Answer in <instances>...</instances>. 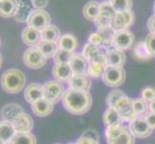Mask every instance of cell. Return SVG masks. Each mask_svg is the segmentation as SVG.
<instances>
[{"label": "cell", "instance_id": "obj_8", "mask_svg": "<svg viewBox=\"0 0 155 144\" xmlns=\"http://www.w3.org/2000/svg\"><path fill=\"white\" fill-rule=\"evenodd\" d=\"M50 15L45 10H34V12L31 14L27 21V24L29 27L41 31L50 25Z\"/></svg>", "mask_w": 155, "mask_h": 144}, {"label": "cell", "instance_id": "obj_23", "mask_svg": "<svg viewBox=\"0 0 155 144\" xmlns=\"http://www.w3.org/2000/svg\"><path fill=\"white\" fill-rule=\"evenodd\" d=\"M77 40L76 38L71 34H65L61 36L60 40L58 41L59 49H63L68 52H73L77 47Z\"/></svg>", "mask_w": 155, "mask_h": 144}, {"label": "cell", "instance_id": "obj_10", "mask_svg": "<svg viewBox=\"0 0 155 144\" xmlns=\"http://www.w3.org/2000/svg\"><path fill=\"white\" fill-rule=\"evenodd\" d=\"M12 124L15 128V134L18 133H30L34 127V120L32 116L26 114L25 111L18 114L12 121Z\"/></svg>", "mask_w": 155, "mask_h": 144}, {"label": "cell", "instance_id": "obj_27", "mask_svg": "<svg viewBox=\"0 0 155 144\" xmlns=\"http://www.w3.org/2000/svg\"><path fill=\"white\" fill-rule=\"evenodd\" d=\"M41 36L42 40L57 42L61 38L60 30L55 25H48L44 30L41 31Z\"/></svg>", "mask_w": 155, "mask_h": 144}, {"label": "cell", "instance_id": "obj_32", "mask_svg": "<svg viewBox=\"0 0 155 144\" xmlns=\"http://www.w3.org/2000/svg\"><path fill=\"white\" fill-rule=\"evenodd\" d=\"M135 136L132 135L129 129H126L122 134L116 139L107 141V144H134Z\"/></svg>", "mask_w": 155, "mask_h": 144}, {"label": "cell", "instance_id": "obj_7", "mask_svg": "<svg viewBox=\"0 0 155 144\" xmlns=\"http://www.w3.org/2000/svg\"><path fill=\"white\" fill-rule=\"evenodd\" d=\"M135 21V14L131 10L124 11V12L116 13L115 17L112 19L111 28L116 31L128 29Z\"/></svg>", "mask_w": 155, "mask_h": 144}, {"label": "cell", "instance_id": "obj_11", "mask_svg": "<svg viewBox=\"0 0 155 144\" xmlns=\"http://www.w3.org/2000/svg\"><path fill=\"white\" fill-rule=\"evenodd\" d=\"M18 8L14 18L20 23L27 22L31 14L34 12V6L31 0H17Z\"/></svg>", "mask_w": 155, "mask_h": 144}, {"label": "cell", "instance_id": "obj_14", "mask_svg": "<svg viewBox=\"0 0 155 144\" xmlns=\"http://www.w3.org/2000/svg\"><path fill=\"white\" fill-rule=\"evenodd\" d=\"M52 75L58 82H68L74 75L72 69L68 63H57L52 69Z\"/></svg>", "mask_w": 155, "mask_h": 144}, {"label": "cell", "instance_id": "obj_34", "mask_svg": "<svg viewBox=\"0 0 155 144\" xmlns=\"http://www.w3.org/2000/svg\"><path fill=\"white\" fill-rule=\"evenodd\" d=\"M132 109L134 110L138 116H143L147 113L148 105L147 102L142 98H137L132 101Z\"/></svg>", "mask_w": 155, "mask_h": 144}, {"label": "cell", "instance_id": "obj_18", "mask_svg": "<svg viewBox=\"0 0 155 144\" xmlns=\"http://www.w3.org/2000/svg\"><path fill=\"white\" fill-rule=\"evenodd\" d=\"M21 40L24 44L33 47L41 40V31L27 26L21 33Z\"/></svg>", "mask_w": 155, "mask_h": 144}, {"label": "cell", "instance_id": "obj_51", "mask_svg": "<svg viewBox=\"0 0 155 144\" xmlns=\"http://www.w3.org/2000/svg\"><path fill=\"white\" fill-rule=\"evenodd\" d=\"M153 12H154V14H155V2H154V6H153Z\"/></svg>", "mask_w": 155, "mask_h": 144}, {"label": "cell", "instance_id": "obj_45", "mask_svg": "<svg viewBox=\"0 0 155 144\" xmlns=\"http://www.w3.org/2000/svg\"><path fill=\"white\" fill-rule=\"evenodd\" d=\"M146 120L147 122V124L150 126L151 129L155 130V113H149L146 114Z\"/></svg>", "mask_w": 155, "mask_h": 144}, {"label": "cell", "instance_id": "obj_54", "mask_svg": "<svg viewBox=\"0 0 155 144\" xmlns=\"http://www.w3.org/2000/svg\"><path fill=\"white\" fill-rule=\"evenodd\" d=\"M1 1H3V0H0V2H1Z\"/></svg>", "mask_w": 155, "mask_h": 144}, {"label": "cell", "instance_id": "obj_37", "mask_svg": "<svg viewBox=\"0 0 155 144\" xmlns=\"http://www.w3.org/2000/svg\"><path fill=\"white\" fill-rule=\"evenodd\" d=\"M124 93L121 91L120 89H115V90H112L111 92H109V94L107 95V98H106V103L108 108H114L116 103L117 102L121 96H124Z\"/></svg>", "mask_w": 155, "mask_h": 144}, {"label": "cell", "instance_id": "obj_12", "mask_svg": "<svg viewBox=\"0 0 155 144\" xmlns=\"http://www.w3.org/2000/svg\"><path fill=\"white\" fill-rule=\"evenodd\" d=\"M107 67H108V63H107V61H106V57L99 56L89 62L87 74L89 76L95 78V79L102 77L105 69Z\"/></svg>", "mask_w": 155, "mask_h": 144}, {"label": "cell", "instance_id": "obj_46", "mask_svg": "<svg viewBox=\"0 0 155 144\" xmlns=\"http://www.w3.org/2000/svg\"><path fill=\"white\" fill-rule=\"evenodd\" d=\"M83 136H86V137H89V138H92V139H94V140L98 141V134L93 129H90V130L86 131L83 134Z\"/></svg>", "mask_w": 155, "mask_h": 144}, {"label": "cell", "instance_id": "obj_43", "mask_svg": "<svg viewBox=\"0 0 155 144\" xmlns=\"http://www.w3.org/2000/svg\"><path fill=\"white\" fill-rule=\"evenodd\" d=\"M35 10H44L48 5V0H31Z\"/></svg>", "mask_w": 155, "mask_h": 144}, {"label": "cell", "instance_id": "obj_3", "mask_svg": "<svg viewBox=\"0 0 155 144\" xmlns=\"http://www.w3.org/2000/svg\"><path fill=\"white\" fill-rule=\"evenodd\" d=\"M103 83L110 88L120 87L125 81V71L122 67L108 66L102 75Z\"/></svg>", "mask_w": 155, "mask_h": 144}, {"label": "cell", "instance_id": "obj_22", "mask_svg": "<svg viewBox=\"0 0 155 144\" xmlns=\"http://www.w3.org/2000/svg\"><path fill=\"white\" fill-rule=\"evenodd\" d=\"M17 0H3L0 2V17L8 18H14L17 13Z\"/></svg>", "mask_w": 155, "mask_h": 144}, {"label": "cell", "instance_id": "obj_9", "mask_svg": "<svg viewBox=\"0 0 155 144\" xmlns=\"http://www.w3.org/2000/svg\"><path fill=\"white\" fill-rule=\"evenodd\" d=\"M129 130L133 136L139 138H146L153 132V129L147 124L145 116H138L134 121L129 123Z\"/></svg>", "mask_w": 155, "mask_h": 144}, {"label": "cell", "instance_id": "obj_31", "mask_svg": "<svg viewBox=\"0 0 155 144\" xmlns=\"http://www.w3.org/2000/svg\"><path fill=\"white\" fill-rule=\"evenodd\" d=\"M127 128L124 127L121 124H117L114 126H108L105 132V136H106V140L107 141H111L116 139L117 137H119L122 133H124Z\"/></svg>", "mask_w": 155, "mask_h": 144}, {"label": "cell", "instance_id": "obj_16", "mask_svg": "<svg viewBox=\"0 0 155 144\" xmlns=\"http://www.w3.org/2000/svg\"><path fill=\"white\" fill-rule=\"evenodd\" d=\"M24 98L30 104L44 98V86L37 83L30 84L24 89Z\"/></svg>", "mask_w": 155, "mask_h": 144}, {"label": "cell", "instance_id": "obj_42", "mask_svg": "<svg viewBox=\"0 0 155 144\" xmlns=\"http://www.w3.org/2000/svg\"><path fill=\"white\" fill-rule=\"evenodd\" d=\"M146 44L148 51L150 52L152 57H155V34H149L146 38Z\"/></svg>", "mask_w": 155, "mask_h": 144}, {"label": "cell", "instance_id": "obj_49", "mask_svg": "<svg viewBox=\"0 0 155 144\" xmlns=\"http://www.w3.org/2000/svg\"><path fill=\"white\" fill-rule=\"evenodd\" d=\"M1 65H2V56L0 55V66H1Z\"/></svg>", "mask_w": 155, "mask_h": 144}, {"label": "cell", "instance_id": "obj_55", "mask_svg": "<svg viewBox=\"0 0 155 144\" xmlns=\"http://www.w3.org/2000/svg\"><path fill=\"white\" fill-rule=\"evenodd\" d=\"M55 144H59V143H55Z\"/></svg>", "mask_w": 155, "mask_h": 144}, {"label": "cell", "instance_id": "obj_21", "mask_svg": "<svg viewBox=\"0 0 155 144\" xmlns=\"http://www.w3.org/2000/svg\"><path fill=\"white\" fill-rule=\"evenodd\" d=\"M91 80L87 75H73L72 78L68 81L69 88L77 89V90H84V91H89L91 88Z\"/></svg>", "mask_w": 155, "mask_h": 144}, {"label": "cell", "instance_id": "obj_40", "mask_svg": "<svg viewBox=\"0 0 155 144\" xmlns=\"http://www.w3.org/2000/svg\"><path fill=\"white\" fill-rule=\"evenodd\" d=\"M89 42L94 45H98V46H106V42L104 40V38L102 37L99 32L97 33H93L89 38ZM107 47V46H106Z\"/></svg>", "mask_w": 155, "mask_h": 144}, {"label": "cell", "instance_id": "obj_2", "mask_svg": "<svg viewBox=\"0 0 155 144\" xmlns=\"http://www.w3.org/2000/svg\"><path fill=\"white\" fill-rule=\"evenodd\" d=\"M26 78L24 73L18 69L12 68L4 71L0 78L3 90L7 93H18L24 88Z\"/></svg>", "mask_w": 155, "mask_h": 144}, {"label": "cell", "instance_id": "obj_33", "mask_svg": "<svg viewBox=\"0 0 155 144\" xmlns=\"http://www.w3.org/2000/svg\"><path fill=\"white\" fill-rule=\"evenodd\" d=\"M116 11L114 8L112 7V5L110 4L109 1H105L100 4V12H99V18H106V19H110L112 20L113 18L116 14Z\"/></svg>", "mask_w": 155, "mask_h": 144}, {"label": "cell", "instance_id": "obj_19", "mask_svg": "<svg viewBox=\"0 0 155 144\" xmlns=\"http://www.w3.org/2000/svg\"><path fill=\"white\" fill-rule=\"evenodd\" d=\"M108 50H109V47L94 45L89 42V43H87L84 46L82 55L86 58L89 62H91V61H93L94 59L97 58L99 56H106Z\"/></svg>", "mask_w": 155, "mask_h": 144}, {"label": "cell", "instance_id": "obj_47", "mask_svg": "<svg viewBox=\"0 0 155 144\" xmlns=\"http://www.w3.org/2000/svg\"><path fill=\"white\" fill-rule=\"evenodd\" d=\"M147 28L150 31L151 34H155V14H153L152 17L147 21Z\"/></svg>", "mask_w": 155, "mask_h": 144}, {"label": "cell", "instance_id": "obj_4", "mask_svg": "<svg viewBox=\"0 0 155 144\" xmlns=\"http://www.w3.org/2000/svg\"><path fill=\"white\" fill-rule=\"evenodd\" d=\"M46 61L47 59L42 55V53L37 46H33L26 49L23 54L24 65L32 69L41 68L46 63Z\"/></svg>", "mask_w": 155, "mask_h": 144}, {"label": "cell", "instance_id": "obj_1", "mask_svg": "<svg viewBox=\"0 0 155 144\" xmlns=\"http://www.w3.org/2000/svg\"><path fill=\"white\" fill-rule=\"evenodd\" d=\"M63 106L72 114H84L91 109L93 104L92 96L89 91L68 88L65 90L62 98Z\"/></svg>", "mask_w": 155, "mask_h": 144}, {"label": "cell", "instance_id": "obj_5", "mask_svg": "<svg viewBox=\"0 0 155 144\" xmlns=\"http://www.w3.org/2000/svg\"><path fill=\"white\" fill-rule=\"evenodd\" d=\"M135 37L132 32L129 30H120L116 31L113 36V40H112V46L116 49L120 51L128 50L134 43Z\"/></svg>", "mask_w": 155, "mask_h": 144}, {"label": "cell", "instance_id": "obj_38", "mask_svg": "<svg viewBox=\"0 0 155 144\" xmlns=\"http://www.w3.org/2000/svg\"><path fill=\"white\" fill-rule=\"evenodd\" d=\"M132 99H130L129 97H128L127 95H124L121 96V97L117 100V102L116 103L115 107L114 108L119 111V113H120V111L124 110L128 108H131L132 107Z\"/></svg>", "mask_w": 155, "mask_h": 144}, {"label": "cell", "instance_id": "obj_25", "mask_svg": "<svg viewBox=\"0 0 155 144\" xmlns=\"http://www.w3.org/2000/svg\"><path fill=\"white\" fill-rule=\"evenodd\" d=\"M37 47L39 48V50L42 53V55H44L46 59L54 57L59 49V46L56 42L42 40L37 44Z\"/></svg>", "mask_w": 155, "mask_h": 144}, {"label": "cell", "instance_id": "obj_48", "mask_svg": "<svg viewBox=\"0 0 155 144\" xmlns=\"http://www.w3.org/2000/svg\"><path fill=\"white\" fill-rule=\"evenodd\" d=\"M148 110L150 113H155V99L148 103Z\"/></svg>", "mask_w": 155, "mask_h": 144}, {"label": "cell", "instance_id": "obj_29", "mask_svg": "<svg viewBox=\"0 0 155 144\" xmlns=\"http://www.w3.org/2000/svg\"><path fill=\"white\" fill-rule=\"evenodd\" d=\"M8 144H37V139L32 133H18Z\"/></svg>", "mask_w": 155, "mask_h": 144}, {"label": "cell", "instance_id": "obj_50", "mask_svg": "<svg viewBox=\"0 0 155 144\" xmlns=\"http://www.w3.org/2000/svg\"><path fill=\"white\" fill-rule=\"evenodd\" d=\"M0 144H7V143H5L4 141H2L1 139H0Z\"/></svg>", "mask_w": 155, "mask_h": 144}, {"label": "cell", "instance_id": "obj_52", "mask_svg": "<svg viewBox=\"0 0 155 144\" xmlns=\"http://www.w3.org/2000/svg\"><path fill=\"white\" fill-rule=\"evenodd\" d=\"M68 144H76V142H71V143H68Z\"/></svg>", "mask_w": 155, "mask_h": 144}, {"label": "cell", "instance_id": "obj_41", "mask_svg": "<svg viewBox=\"0 0 155 144\" xmlns=\"http://www.w3.org/2000/svg\"><path fill=\"white\" fill-rule=\"evenodd\" d=\"M141 98L146 102H150L155 99V89L152 88H145L141 91Z\"/></svg>", "mask_w": 155, "mask_h": 144}, {"label": "cell", "instance_id": "obj_36", "mask_svg": "<svg viewBox=\"0 0 155 144\" xmlns=\"http://www.w3.org/2000/svg\"><path fill=\"white\" fill-rule=\"evenodd\" d=\"M72 54L73 53L71 52L63 49H58L55 56L53 57V61H54L55 65H57V63H68L69 59H71Z\"/></svg>", "mask_w": 155, "mask_h": 144}, {"label": "cell", "instance_id": "obj_26", "mask_svg": "<svg viewBox=\"0 0 155 144\" xmlns=\"http://www.w3.org/2000/svg\"><path fill=\"white\" fill-rule=\"evenodd\" d=\"M15 135V128L12 122L8 121H0V139L5 143H9L10 140Z\"/></svg>", "mask_w": 155, "mask_h": 144}, {"label": "cell", "instance_id": "obj_17", "mask_svg": "<svg viewBox=\"0 0 155 144\" xmlns=\"http://www.w3.org/2000/svg\"><path fill=\"white\" fill-rule=\"evenodd\" d=\"M22 113H24V110L20 105L15 103H10L5 105L2 108L1 111H0V116L4 121L12 122L18 114Z\"/></svg>", "mask_w": 155, "mask_h": 144}, {"label": "cell", "instance_id": "obj_35", "mask_svg": "<svg viewBox=\"0 0 155 144\" xmlns=\"http://www.w3.org/2000/svg\"><path fill=\"white\" fill-rule=\"evenodd\" d=\"M109 2L117 13L130 10L133 5L132 0H109Z\"/></svg>", "mask_w": 155, "mask_h": 144}, {"label": "cell", "instance_id": "obj_15", "mask_svg": "<svg viewBox=\"0 0 155 144\" xmlns=\"http://www.w3.org/2000/svg\"><path fill=\"white\" fill-rule=\"evenodd\" d=\"M54 109V104L49 102L45 98H41L35 103L31 104V110L34 114L40 117H45L49 115Z\"/></svg>", "mask_w": 155, "mask_h": 144}, {"label": "cell", "instance_id": "obj_44", "mask_svg": "<svg viewBox=\"0 0 155 144\" xmlns=\"http://www.w3.org/2000/svg\"><path fill=\"white\" fill-rule=\"evenodd\" d=\"M76 144H99V142L97 140L92 139V138H89V137L82 136L77 139Z\"/></svg>", "mask_w": 155, "mask_h": 144}, {"label": "cell", "instance_id": "obj_24", "mask_svg": "<svg viewBox=\"0 0 155 144\" xmlns=\"http://www.w3.org/2000/svg\"><path fill=\"white\" fill-rule=\"evenodd\" d=\"M99 12H100V3H98L97 1H90L83 8L84 18L90 21H94V22L98 18Z\"/></svg>", "mask_w": 155, "mask_h": 144}, {"label": "cell", "instance_id": "obj_13", "mask_svg": "<svg viewBox=\"0 0 155 144\" xmlns=\"http://www.w3.org/2000/svg\"><path fill=\"white\" fill-rule=\"evenodd\" d=\"M68 65L71 66L74 75H86L89 67V61L81 54H72L69 59Z\"/></svg>", "mask_w": 155, "mask_h": 144}, {"label": "cell", "instance_id": "obj_30", "mask_svg": "<svg viewBox=\"0 0 155 144\" xmlns=\"http://www.w3.org/2000/svg\"><path fill=\"white\" fill-rule=\"evenodd\" d=\"M133 54H134V57L136 59H138V60H142V61H147V60H150L151 58H153L152 55L150 54V52L148 51L145 41L138 42L136 46L134 47Z\"/></svg>", "mask_w": 155, "mask_h": 144}, {"label": "cell", "instance_id": "obj_39", "mask_svg": "<svg viewBox=\"0 0 155 144\" xmlns=\"http://www.w3.org/2000/svg\"><path fill=\"white\" fill-rule=\"evenodd\" d=\"M120 114L121 121H125V122H128V123H131V122H133L138 117L134 110L132 109V107L120 111Z\"/></svg>", "mask_w": 155, "mask_h": 144}, {"label": "cell", "instance_id": "obj_20", "mask_svg": "<svg viewBox=\"0 0 155 144\" xmlns=\"http://www.w3.org/2000/svg\"><path fill=\"white\" fill-rule=\"evenodd\" d=\"M106 61L108 63V66H117V67H122L125 63V55L124 53L116 49V48H109L108 52L106 54Z\"/></svg>", "mask_w": 155, "mask_h": 144}, {"label": "cell", "instance_id": "obj_28", "mask_svg": "<svg viewBox=\"0 0 155 144\" xmlns=\"http://www.w3.org/2000/svg\"><path fill=\"white\" fill-rule=\"evenodd\" d=\"M102 118H103L104 124L107 127L120 124V122H121L120 114L115 108H108L107 109L104 111Z\"/></svg>", "mask_w": 155, "mask_h": 144}, {"label": "cell", "instance_id": "obj_6", "mask_svg": "<svg viewBox=\"0 0 155 144\" xmlns=\"http://www.w3.org/2000/svg\"><path fill=\"white\" fill-rule=\"evenodd\" d=\"M64 93H65L64 86L56 80L48 81L44 85V98L53 104L62 100Z\"/></svg>", "mask_w": 155, "mask_h": 144}, {"label": "cell", "instance_id": "obj_53", "mask_svg": "<svg viewBox=\"0 0 155 144\" xmlns=\"http://www.w3.org/2000/svg\"><path fill=\"white\" fill-rule=\"evenodd\" d=\"M0 46H1V40H0Z\"/></svg>", "mask_w": 155, "mask_h": 144}]
</instances>
